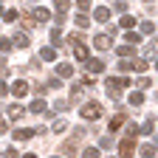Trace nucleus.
I'll use <instances>...</instances> for the list:
<instances>
[{
	"label": "nucleus",
	"mask_w": 158,
	"mask_h": 158,
	"mask_svg": "<svg viewBox=\"0 0 158 158\" xmlns=\"http://www.w3.org/2000/svg\"><path fill=\"white\" fill-rule=\"evenodd\" d=\"M105 85H107V93H110L113 99H118V96H122V88H124V85H130V79L110 76V79H105Z\"/></svg>",
	"instance_id": "f257e3e1"
},
{
	"label": "nucleus",
	"mask_w": 158,
	"mask_h": 158,
	"mask_svg": "<svg viewBox=\"0 0 158 158\" xmlns=\"http://www.w3.org/2000/svg\"><path fill=\"white\" fill-rule=\"evenodd\" d=\"M79 116H82V118H88V122H93V118H99V116H102V107H99V102H88V105H82V107H79Z\"/></svg>",
	"instance_id": "f03ea898"
},
{
	"label": "nucleus",
	"mask_w": 158,
	"mask_h": 158,
	"mask_svg": "<svg viewBox=\"0 0 158 158\" xmlns=\"http://www.w3.org/2000/svg\"><path fill=\"white\" fill-rule=\"evenodd\" d=\"M118 71H122V73H127V71L144 73V71H147V62H144V59H130V62H118Z\"/></svg>",
	"instance_id": "7ed1b4c3"
},
{
	"label": "nucleus",
	"mask_w": 158,
	"mask_h": 158,
	"mask_svg": "<svg viewBox=\"0 0 158 158\" xmlns=\"http://www.w3.org/2000/svg\"><path fill=\"white\" fill-rule=\"evenodd\" d=\"M118 155L122 158H130V155H135V141H133V135H127L122 144H118Z\"/></svg>",
	"instance_id": "20e7f679"
},
{
	"label": "nucleus",
	"mask_w": 158,
	"mask_h": 158,
	"mask_svg": "<svg viewBox=\"0 0 158 158\" xmlns=\"http://www.w3.org/2000/svg\"><path fill=\"white\" fill-rule=\"evenodd\" d=\"M40 130H34V127H20V130H14V141H28V138H34Z\"/></svg>",
	"instance_id": "39448f33"
},
{
	"label": "nucleus",
	"mask_w": 158,
	"mask_h": 158,
	"mask_svg": "<svg viewBox=\"0 0 158 158\" xmlns=\"http://www.w3.org/2000/svg\"><path fill=\"white\" fill-rule=\"evenodd\" d=\"M110 40H113L110 34H96V37H93V45H96L99 51H107V48L113 45V43H110Z\"/></svg>",
	"instance_id": "423d86ee"
},
{
	"label": "nucleus",
	"mask_w": 158,
	"mask_h": 158,
	"mask_svg": "<svg viewBox=\"0 0 158 158\" xmlns=\"http://www.w3.org/2000/svg\"><path fill=\"white\" fill-rule=\"evenodd\" d=\"M85 68H88L90 73H102V71H105V62H102V59H96V56H93V59L88 56V59H85Z\"/></svg>",
	"instance_id": "0eeeda50"
},
{
	"label": "nucleus",
	"mask_w": 158,
	"mask_h": 158,
	"mask_svg": "<svg viewBox=\"0 0 158 158\" xmlns=\"http://www.w3.org/2000/svg\"><path fill=\"white\" fill-rule=\"evenodd\" d=\"M93 20H99V23L107 26V23H110V9H107V6H99V9L93 11Z\"/></svg>",
	"instance_id": "6e6552de"
},
{
	"label": "nucleus",
	"mask_w": 158,
	"mask_h": 158,
	"mask_svg": "<svg viewBox=\"0 0 158 158\" xmlns=\"http://www.w3.org/2000/svg\"><path fill=\"white\" fill-rule=\"evenodd\" d=\"M34 20H31V23L37 26V23H45V20H51V11L48 9H34V14H31Z\"/></svg>",
	"instance_id": "1a4fd4ad"
},
{
	"label": "nucleus",
	"mask_w": 158,
	"mask_h": 158,
	"mask_svg": "<svg viewBox=\"0 0 158 158\" xmlns=\"http://www.w3.org/2000/svg\"><path fill=\"white\" fill-rule=\"evenodd\" d=\"M11 93H14L17 99H20V96H26V93H28V82H23V79H17V82L11 85Z\"/></svg>",
	"instance_id": "9d476101"
},
{
	"label": "nucleus",
	"mask_w": 158,
	"mask_h": 158,
	"mask_svg": "<svg viewBox=\"0 0 158 158\" xmlns=\"http://www.w3.org/2000/svg\"><path fill=\"white\" fill-rule=\"evenodd\" d=\"M56 76H59V79H68V76H73V65H68V62L56 65Z\"/></svg>",
	"instance_id": "9b49d317"
},
{
	"label": "nucleus",
	"mask_w": 158,
	"mask_h": 158,
	"mask_svg": "<svg viewBox=\"0 0 158 158\" xmlns=\"http://www.w3.org/2000/svg\"><path fill=\"white\" fill-rule=\"evenodd\" d=\"M138 152H141V158H155V144L152 141H147V144H141V150H138Z\"/></svg>",
	"instance_id": "f8f14e48"
},
{
	"label": "nucleus",
	"mask_w": 158,
	"mask_h": 158,
	"mask_svg": "<svg viewBox=\"0 0 158 158\" xmlns=\"http://www.w3.org/2000/svg\"><path fill=\"white\" fill-rule=\"evenodd\" d=\"M28 110H31V113H45V110H48V105H45V102H43V99H40V96H37V99H34V102H31V107H28Z\"/></svg>",
	"instance_id": "ddd939ff"
},
{
	"label": "nucleus",
	"mask_w": 158,
	"mask_h": 158,
	"mask_svg": "<svg viewBox=\"0 0 158 158\" xmlns=\"http://www.w3.org/2000/svg\"><path fill=\"white\" fill-rule=\"evenodd\" d=\"M11 40L17 43V48H28V43H31V40H28V34H23V31H20V34H14Z\"/></svg>",
	"instance_id": "4468645a"
},
{
	"label": "nucleus",
	"mask_w": 158,
	"mask_h": 158,
	"mask_svg": "<svg viewBox=\"0 0 158 158\" xmlns=\"http://www.w3.org/2000/svg\"><path fill=\"white\" fill-rule=\"evenodd\" d=\"M6 116H9V118H20V116H23V107L14 102V105H9V107H6Z\"/></svg>",
	"instance_id": "2eb2a0df"
},
{
	"label": "nucleus",
	"mask_w": 158,
	"mask_h": 158,
	"mask_svg": "<svg viewBox=\"0 0 158 158\" xmlns=\"http://www.w3.org/2000/svg\"><path fill=\"white\" fill-rule=\"evenodd\" d=\"M127 102L135 105V107H138V105H144V93H141V90H133V93L127 96Z\"/></svg>",
	"instance_id": "dca6fc26"
},
{
	"label": "nucleus",
	"mask_w": 158,
	"mask_h": 158,
	"mask_svg": "<svg viewBox=\"0 0 158 158\" xmlns=\"http://www.w3.org/2000/svg\"><path fill=\"white\" fill-rule=\"evenodd\" d=\"M116 54H118V56H133V54H135V45H130V43H127V45H118Z\"/></svg>",
	"instance_id": "f3484780"
},
{
	"label": "nucleus",
	"mask_w": 158,
	"mask_h": 158,
	"mask_svg": "<svg viewBox=\"0 0 158 158\" xmlns=\"http://www.w3.org/2000/svg\"><path fill=\"white\" fill-rule=\"evenodd\" d=\"M88 26H90V17H88L85 11H79V17H76V28H82V31H85Z\"/></svg>",
	"instance_id": "a211bd4d"
},
{
	"label": "nucleus",
	"mask_w": 158,
	"mask_h": 158,
	"mask_svg": "<svg viewBox=\"0 0 158 158\" xmlns=\"http://www.w3.org/2000/svg\"><path fill=\"white\" fill-rule=\"evenodd\" d=\"M118 26H122L124 31H127V28H133V26H135V17H130V14L124 11V17H122V20H118Z\"/></svg>",
	"instance_id": "6ab92c4d"
},
{
	"label": "nucleus",
	"mask_w": 158,
	"mask_h": 158,
	"mask_svg": "<svg viewBox=\"0 0 158 158\" xmlns=\"http://www.w3.org/2000/svg\"><path fill=\"white\" fill-rule=\"evenodd\" d=\"M82 90H85V85H82V82H76V85L71 88V102H79V96H82Z\"/></svg>",
	"instance_id": "aec40b11"
},
{
	"label": "nucleus",
	"mask_w": 158,
	"mask_h": 158,
	"mask_svg": "<svg viewBox=\"0 0 158 158\" xmlns=\"http://www.w3.org/2000/svg\"><path fill=\"white\" fill-rule=\"evenodd\" d=\"M40 59H45V62H54V59H56L54 48H43V51H40Z\"/></svg>",
	"instance_id": "412c9836"
},
{
	"label": "nucleus",
	"mask_w": 158,
	"mask_h": 158,
	"mask_svg": "<svg viewBox=\"0 0 158 158\" xmlns=\"http://www.w3.org/2000/svg\"><path fill=\"white\" fill-rule=\"evenodd\" d=\"M68 6H71L68 0H54V9H56V14H65V11H68Z\"/></svg>",
	"instance_id": "4be33fe9"
},
{
	"label": "nucleus",
	"mask_w": 158,
	"mask_h": 158,
	"mask_svg": "<svg viewBox=\"0 0 158 158\" xmlns=\"http://www.w3.org/2000/svg\"><path fill=\"white\" fill-rule=\"evenodd\" d=\"M51 43H54V45H62V31H59V26L51 28Z\"/></svg>",
	"instance_id": "5701e85b"
},
{
	"label": "nucleus",
	"mask_w": 158,
	"mask_h": 158,
	"mask_svg": "<svg viewBox=\"0 0 158 158\" xmlns=\"http://www.w3.org/2000/svg\"><path fill=\"white\" fill-rule=\"evenodd\" d=\"M76 150H79L76 141H65V144H62V152H65V155H76Z\"/></svg>",
	"instance_id": "b1692460"
},
{
	"label": "nucleus",
	"mask_w": 158,
	"mask_h": 158,
	"mask_svg": "<svg viewBox=\"0 0 158 158\" xmlns=\"http://www.w3.org/2000/svg\"><path fill=\"white\" fill-rule=\"evenodd\" d=\"M73 54H76V59H82V62L88 59V48L85 45H73Z\"/></svg>",
	"instance_id": "393cba45"
},
{
	"label": "nucleus",
	"mask_w": 158,
	"mask_h": 158,
	"mask_svg": "<svg viewBox=\"0 0 158 158\" xmlns=\"http://www.w3.org/2000/svg\"><path fill=\"white\" fill-rule=\"evenodd\" d=\"M122 124H124V116H122V113H118V116H113V118H110V130H118V127H122Z\"/></svg>",
	"instance_id": "a878e982"
},
{
	"label": "nucleus",
	"mask_w": 158,
	"mask_h": 158,
	"mask_svg": "<svg viewBox=\"0 0 158 158\" xmlns=\"http://www.w3.org/2000/svg\"><path fill=\"white\" fill-rule=\"evenodd\" d=\"M152 130H155V122H152V118H147V122L141 124V130H138V133H147V135H150Z\"/></svg>",
	"instance_id": "bb28decb"
},
{
	"label": "nucleus",
	"mask_w": 158,
	"mask_h": 158,
	"mask_svg": "<svg viewBox=\"0 0 158 158\" xmlns=\"http://www.w3.org/2000/svg\"><path fill=\"white\" fill-rule=\"evenodd\" d=\"M62 110H68V102L65 99H56L54 102V113H62Z\"/></svg>",
	"instance_id": "cd10ccee"
},
{
	"label": "nucleus",
	"mask_w": 158,
	"mask_h": 158,
	"mask_svg": "<svg viewBox=\"0 0 158 158\" xmlns=\"http://www.w3.org/2000/svg\"><path fill=\"white\" fill-rule=\"evenodd\" d=\"M68 40H71L73 45H82V28H79V31H73V34H71Z\"/></svg>",
	"instance_id": "c85d7f7f"
},
{
	"label": "nucleus",
	"mask_w": 158,
	"mask_h": 158,
	"mask_svg": "<svg viewBox=\"0 0 158 158\" xmlns=\"http://www.w3.org/2000/svg\"><path fill=\"white\" fill-rule=\"evenodd\" d=\"M82 158H99V150L96 147H88V150H82Z\"/></svg>",
	"instance_id": "c756f323"
},
{
	"label": "nucleus",
	"mask_w": 158,
	"mask_h": 158,
	"mask_svg": "<svg viewBox=\"0 0 158 158\" xmlns=\"http://www.w3.org/2000/svg\"><path fill=\"white\" fill-rule=\"evenodd\" d=\"M141 31L144 34H155V26L150 23V20H144V23H141Z\"/></svg>",
	"instance_id": "7c9ffc66"
},
{
	"label": "nucleus",
	"mask_w": 158,
	"mask_h": 158,
	"mask_svg": "<svg viewBox=\"0 0 158 158\" xmlns=\"http://www.w3.org/2000/svg\"><path fill=\"white\" fill-rule=\"evenodd\" d=\"M76 9L79 11H90V0H76Z\"/></svg>",
	"instance_id": "2f4dec72"
},
{
	"label": "nucleus",
	"mask_w": 158,
	"mask_h": 158,
	"mask_svg": "<svg viewBox=\"0 0 158 158\" xmlns=\"http://www.w3.org/2000/svg\"><path fill=\"white\" fill-rule=\"evenodd\" d=\"M11 45H14L11 40H0V51H3V54H9V51H11Z\"/></svg>",
	"instance_id": "473e14b6"
},
{
	"label": "nucleus",
	"mask_w": 158,
	"mask_h": 158,
	"mask_svg": "<svg viewBox=\"0 0 158 158\" xmlns=\"http://www.w3.org/2000/svg\"><path fill=\"white\" fill-rule=\"evenodd\" d=\"M17 17H20V14H17V9H11V11H6V14H3V20H9V23H14Z\"/></svg>",
	"instance_id": "72a5a7b5"
},
{
	"label": "nucleus",
	"mask_w": 158,
	"mask_h": 158,
	"mask_svg": "<svg viewBox=\"0 0 158 158\" xmlns=\"http://www.w3.org/2000/svg\"><path fill=\"white\" fill-rule=\"evenodd\" d=\"M113 9L116 11H127V3H124V0H113Z\"/></svg>",
	"instance_id": "f704fd0d"
},
{
	"label": "nucleus",
	"mask_w": 158,
	"mask_h": 158,
	"mask_svg": "<svg viewBox=\"0 0 158 158\" xmlns=\"http://www.w3.org/2000/svg\"><path fill=\"white\" fill-rule=\"evenodd\" d=\"M127 43H130V45H138V43H141V37H138V34H133V31H130V34H127Z\"/></svg>",
	"instance_id": "c9c22d12"
},
{
	"label": "nucleus",
	"mask_w": 158,
	"mask_h": 158,
	"mask_svg": "<svg viewBox=\"0 0 158 158\" xmlns=\"http://www.w3.org/2000/svg\"><path fill=\"white\" fill-rule=\"evenodd\" d=\"M150 85H152V82H150V79H147V76H141V79H138V88H141V90H147Z\"/></svg>",
	"instance_id": "e433bc0d"
},
{
	"label": "nucleus",
	"mask_w": 158,
	"mask_h": 158,
	"mask_svg": "<svg viewBox=\"0 0 158 158\" xmlns=\"http://www.w3.org/2000/svg\"><path fill=\"white\" fill-rule=\"evenodd\" d=\"M54 130H56V133H62V130H68V122H62V118H59V122L54 124Z\"/></svg>",
	"instance_id": "4c0bfd02"
},
{
	"label": "nucleus",
	"mask_w": 158,
	"mask_h": 158,
	"mask_svg": "<svg viewBox=\"0 0 158 158\" xmlns=\"http://www.w3.org/2000/svg\"><path fill=\"white\" fill-rule=\"evenodd\" d=\"M3 155H6V158H20V155H17V150H14V147H9V150H6V152H3Z\"/></svg>",
	"instance_id": "58836bf2"
},
{
	"label": "nucleus",
	"mask_w": 158,
	"mask_h": 158,
	"mask_svg": "<svg viewBox=\"0 0 158 158\" xmlns=\"http://www.w3.org/2000/svg\"><path fill=\"white\" fill-rule=\"evenodd\" d=\"M99 144H102V147H105V150H107V147H110V144H113V138H107V135H102V141H99Z\"/></svg>",
	"instance_id": "ea45409f"
},
{
	"label": "nucleus",
	"mask_w": 158,
	"mask_h": 158,
	"mask_svg": "<svg viewBox=\"0 0 158 158\" xmlns=\"http://www.w3.org/2000/svg\"><path fill=\"white\" fill-rule=\"evenodd\" d=\"M135 133H138V127H135V124H127V135H133V138H135Z\"/></svg>",
	"instance_id": "a19ab883"
},
{
	"label": "nucleus",
	"mask_w": 158,
	"mask_h": 158,
	"mask_svg": "<svg viewBox=\"0 0 158 158\" xmlns=\"http://www.w3.org/2000/svg\"><path fill=\"white\" fill-rule=\"evenodd\" d=\"M6 93H9V85H3V82H0V99H3Z\"/></svg>",
	"instance_id": "79ce46f5"
},
{
	"label": "nucleus",
	"mask_w": 158,
	"mask_h": 158,
	"mask_svg": "<svg viewBox=\"0 0 158 158\" xmlns=\"http://www.w3.org/2000/svg\"><path fill=\"white\" fill-rule=\"evenodd\" d=\"M9 130V124H6V118H0V133H6Z\"/></svg>",
	"instance_id": "37998d69"
},
{
	"label": "nucleus",
	"mask_w": 158,
	"mask_h": 158,
	"mask_svg": "<svg viewBox=\"0 0 158 158\" xmlns=\"http://www.w3.org/2000/svg\"><path fill=\"white\" fill-rule=\"evenodd\" d=\"M23 158H37V155H34V152H26V155H23Z\"/></svg>",
	"instance_id": "c03bdc74"
},
{
	"label": "nucleus",
	"mask_w": 158,
	"mask_h": 158,
	"mask_svg": "<svg viewBox=\"0 0 158 158\" xmlns=\"http://www.w3.org/2000/svg\"><path fill=\"white\" fill-rule=\"evenodd\" d=\"M155 68H158V59H155Z\"/></svg>",
	"instance_id": "a18cd8bd"
},
{
	"label": "nucleus",
	"mask_w": 158,
	"mask_h": 158,
	"mask_svg": "<svg viewBox=\"0 0 158 158\" xmlns=\"http://www.w3.org/2000/svg\"><path fill=\"white\" fill-rule=\"evenodd\" d=\"M147 3H152V0H147Z\"/></svg>",
	"instance_id": "49530a36"
},
{
	"label": "nucleus",
	"mask_w": 158,
	"mask_h": 158,
	"mask_svg": "<svg viewBox=\"0 0 158 158\" xmlns=\"http://www.w3.org/2000/svg\"><path fill=\"white\" fill-rule=\"evenodd\" d=\"M0 14H3V9H0Z\"/></svg>",
	"instance_id": "de8ad7c7"
},
{
	"label": "nucleus",
	"mask_w": 158,
	"mask_h": 158,
	"mask_svg": "<svg viewBox=\"0 0 158 158\" xmlns=\"http://www.w3.org/2000/svg\"><path fill=\"white\" fill-rule=\"evenodd\" d=\"M54 158H59V155H54Z\"/></svg>",
	"instance_id": "09e8293b"
}]
</instances>
